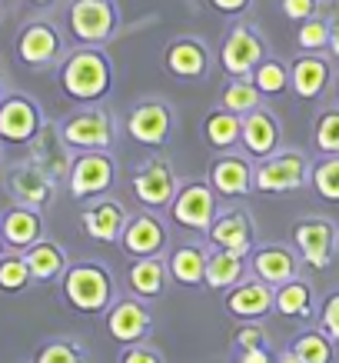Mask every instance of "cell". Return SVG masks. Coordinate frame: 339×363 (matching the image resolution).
Masks as SVG:
<instances>
[{
    "label": "cell",
    "mask_w": 339,
    "mask_h": 363,
    "mask_svg": "<svg viewBox=\"0 0 339 363\" xmlns=\"http://www.w3.org/2000/svg\"><path fill=\"white\" fill-rule=\"evenodd\" d=\"M60 137L74 150H110L113 137H117V127H113V117L107 111H84L74 113L64 123Z\"/></svg>",
    "instance_id": "cell-8"
},
{
    "label": "cell",
    "mask_w": 339,
    "mask_h": 363,
    "mask_svg": "<svg viewBox=\"0 0 339 363\" xmlns=\"http://www.w3.org/2000/svg\"><path fill=\"white\" fill-rule=\"evenodd\" d=\"M319 330L326 333L329 340L339 343V290L323 300V310H319Z\"/></svg>",
    "instance_id": "cell-39"
},
{
    "label": "cell",
    "mask_w": 339,
    "mask_h": 363,
    "mask_svg": "<svg viewBox=\"0 0 339 363\" xmlns=\"http://www.w3.org/2000/svg\"><path fill=\"white\" fill-rule=\"evenodd\" d=\"M30 280V267L27 257H4L0 260V290H23Z\"/></svg>",
    "instance_id": "cell-38"
},
{
    "label": "cell",
    "mask_w": 339,
    "mask_h": 363,
    "mask_svg": "<svg viewBox=\"0 0 339 363\" xmlns=\"http://www.w3.org/2000/svg\"><path fill=\"white\" fill-rule=\"evenodd\" d=\"M110 84H113V64L110 57L100 50V47H80L64 60L60 67V87H64L67 97L74 100H100L110 94Z\"/></svg>",
    "instance_id": "cell-1"
},
{
    "label": "cell",
    "mask_w": 339,
    "mask_h": 363,
    "mask_svg": "<svg viewBox=\"0 0 339 363\" xmlns=\"http://www.w3.org/2000/svg\"><path fill=\"white\" fill-rule=\"evenodd\" d=\"M329 33H333V17L326 13H313L309 21L296 23V47L303 54H326L329 50Z\"/></svg>",
    "instance_id": "cell-31"
},
{
    "label": "cell",
    "mask_w": 339,
    "mask_h": 363,
    "mask_svg": "<svg viewBox=\"0 0 339 363\" xmlns=\"http://www.w3.org/2000/svg\"><path fill=\"white\" fill-rule=\"evenodd\" d=\"M166 270L170 267L163 264V257H137V264L130 267V290L140 300H154L163 294L166 286Z\"/></svg>",
    "instance_id": "cell-24"
},
{
    "label": "cell",
    "mask_w": 339,
    "mask_h": 363,
    "mask_svg": "<svg viewBox=\"0 0 339 363\" xmlns=\"http://www.w3.org/2000/svg\"><path fill=\"white\" fill-rule=\"evenodd\" d=\"M67 23L80 44L100 47L120 27V7L117 0H74L67 11Z\"/></svg>",
    "instance_id": "cell-3"
},
{
    "label": "cell",
    "mask_w": 339,
    "mask_h": 363,
    "mask_svg": "<svg viewBox=\"0 0 339 363\" xmlns=\"http://www.w3.org/2000/svg\"><path fill=\"white\" fill-rule=\"evenodd\" d=\"M309 303H313V294H309V284H303V280H289V284L276 286V313H283V317H306Z\"/></svg>",
    "instance_id": "cell-34"
},
{
    "label": "cell",
    "mask_w": 339,
    "mask_h": 363,
    "mask_svg": "<svg viewBox=\"0 0 339 363\" xmlns=\"http://www.w3.org/2000/svg\"><path fill=\"white\" fill-rule=\"evenodd\" d=\"M293 243L299 247V253H303V260H306L309 267L323 270V267H329V260H333L336 230H333V223L323 220V217H316V220H299L293 230Z\"/></svg>",
    "instance_id": "cell-15"
},
{
    "label": "cell",
    "mask_w": 339,
    "mask_h": 363,
    "mask_svg": "<svg viewBox=\"0 0 339 363\" xmlns=\"http://www.w3.org/2000/svg\"><path fill=\"white\" fill-rule=\"evenodd\" d=\"M37 363H80V357H77V350L67 347V343H50V347L40 350Z\"/></svg>",
    "instance_id": "cell-41"
},
{
    "label": "cell",
    "mask_w": 339,
    "mask_h": 363,
    "mask_svg": "<svg viewBox=\"0 0 339 363\" xmlns=\"http://www.w3.org/2000/svg\"><path fill=\"white\" fill-rule=\"evenodd\" d=\"M27 267H30V277L37 280H54V277L64 274V253L57 243H47V240H37L33 247H27Z\"/></svg>",
    "instance_id": "cell-32"
},
{
    "label": "cell",
    "mask_w": 339,
    "mask_h": 363,
    "mask_svg": "<svg viewBox=\"0 0 339 363\" xmlns=\"http://www.w3.org/2000/svg\"><path fill=\"white\" fill-rule=\"evenodd\" d=\"M289 70H293L289 90H293L299 100H319L329 90V84L336 80V74H333V57L329 54H303V50H299V57L289 64Z\"/></svg>",
    "instance_id": "cell-12"
},
{
    "label": "cell",
    "mask_w": 339,
    "mask_h": 363,
    "mask_svg": "<svg viewBox=\"0 0 339 363\" xmlns=\"http://www.w3.org/2000/svg\"><path fill=\"white\" fill-rule=\"evenodd\" d=\"M30 4H37V7H50L54 0H30Z\"/></svg>",
    "instance_id": "cell-48"
},
{
    "label": "cell",
    "mask_w": 339,
    "mask_h": 363,
    "mask_svg": "<svg viewBox=\"0 0 339 363\" xmlns=\"http://www.w3.org/2000/svg\"><path fill=\"white\" fill-rule=\"evenodd\" d=\"M127 130L143 147L166 143V137L173 133V111H170V104H163V100H156V97L140 100L130 111V117H127Z\"/></svg>",
    "instance_id": "cell-9"
},
{
    "label": "cell",
    "mask_w": 339,
    "mask_h": 363,
    "mask_svg": "<svg viewBox=\"0 0 339 363\" xmlns=\"http://www.w3.org/2000/svg\"><path fill=\"white\" fill-rule=\"evenodd\" d=\"M276 363H303V357H299V353H293V350H289V353H283V357H280V360H276Z\"/></svg>",
    "instance_id": "cell-47"
},
{
    "label": "cell",
    "mask_w": 339,
    "mask_h": 363,
    "mask_svg": "<svg viewBox=\"0 0 339 363\" xmlns=\"http://www.w3.org/2000/svg\"><path fill=\"white\" fill-rule=\"evenodd\" d=\"M120 243L130 257H156L166 243V230L156 217L140 213V217L127 220V227H123V233H120Z\"/></svg>",
    "instance_id": "cell-19"
},
{
    "label": "cell",
    "mask_w": 339,
    "mask_h": 363,
    "mask_svg": "<svg viewBox=\"0 0 339 363\" xmlns=\"http://www.w3.org/2000/svg\"><path fill=\"white\" fill-rule=\"evenodd\" d=\"M0 233H4V243L11 247H33L40 240V217L27 207H17L0 220Z\"/></svg>",
    "instance_id": "cell-28"
},
{
    "label": "cell",
    "mask_w": 339,
    "mask_h": 363,
    "mask_svg": "<svg viewBox=\"0 0 339 363\" xmlns=\"http://www.w3.org/2000/svg\"><path fill=\"white\" fill-rule=\"evenodd\" d=\"M170 210H173V220L186 230H209V223L217 220V190L213 184L193 180L176 190Z\"/></svg>",
    "instance_id": "cell-7"
},
{
    "label": "cell",
    "mask_w": 339,
    "mask_h": 363,
    "mask_svg": "<svg viewBox=\"0 0 339 363\" xmlns=\"http://www.w3.org/2000/svg\"><path fill=\"white\" fill-rule=\"evenodd\" d=\"M226 313L240 320H260L270 310H276V290H270V284L263 280H243V284L230 286L226 294Z\"/></svg>",
    "instance_id": "cell-16"
},
{
    "label": "cell",
    "mask_w": 339,
    "mask_h": 363,
    "mask_svg": "<svg viewBox=\"0 0 339 363\" xmlns=\"http://www.w3.org/2000/svg\"><path fill=\"white\" fill-rule=\"evenodd\" d=\"M333 90H336V100H339V74H336V80H333Z\"/></svg>",
    "instance_id": "cell-49"
},
{
    "label": "cell",
    "mask_w": 339,
    "mask_h": 363,
    "mask_svg": "<svg viewBox=\"0 0 339 363\" xmlns=\"http://www.w3.org/2000/svg\"><path fill=\"white\" fill-rule=\"evenodd\" d=\"M270 57V47H266V37L253 21L246 17H236V23L226 27L223 40H219L217 60L219 67L226 70V77H250L256 64Z\"/></svg>",
    "instance_id": "cell-2"
},
{
    "label": "cell",
    "mask_w": 339,
    "mask_h": 363,
    "mask_svg": "<svg viewBox=\"0 0 339 363\" xmlns=\"http://www.w3.org/2000/svg\"><path fill=\"white\" fill-rule=\"evenodd\" d=\"M13 190H17V197L27 203V207H40V203H47V197H50V180H47L44 167H27V170H21V174L13 177Z\"/></svg>",
    "instance_id": "cell-33"
},
{
    "label": "cell",
    "mask_w": 339,
    "mask_h": 363,
    "mask_svg": "<svg viewBox=\"0 0 339 363\" xmlns=\"http://www.w3.org/2000/svg\"><path fill=\"white\" fill-rule=\"evenodd\" d=\"M326 4H339V0H326Z\"/></svg>",
    "instance_id": "cell-51"
},
{
    "label": "cell",
    "mask_w": 339,
    "mask_h": 363,
    "mask_svg": "<svg viewBox=\"0 0 339 363\" xmlns=\"http://www.w3.org/2000/svg\"><path fill=\"white\" fill-rule=\"evenodd\" d=\"M207 260L209 253L203 250V247H180V250H173V257L166 260V267H170V277H173L176 284L183 286H203L207 284Z\"/></svg>",
    "instance_id": "cell-25"
},
{
    "label": "cell",
    "mask_w": 339,
    "mask_h": 363,
    "mask_svg": "<svg viewBox=\"0 0 339 363\" xmlns=\"http://www.w3.org/2000/svg\"><path fill=\"white\" fill-rule=\"evenodd\" d=\"M60 33H57L54 23H44V21H33L27 23L17 37V57H21L27 67H47L54 64L60 57Z\"/></svg>",
    "instance_id": "cell-14"
},
{
    "label": "cell",
    "mask_w": 339,
    "mask_h": 363,
    "mask_svg": "<svg viewBox=\"0 0 339 363\" xmlns=\"http://www.w3.org/2000/svg\"><path fill=\"white\" fill-rule=\"evenodd\" d=\"M326 54L339 64V17H333V33H329V50Z\"/></svg>",
    "instance_id": "cell-46"
},
{
    "label": "cell",
    "mask_w": 339,
    "mask_h": 363,
    "mask_svg": "<svg viewBox=\"0 0 339 363\" xmlns=\"http://www.w3.org/2000/svg\"><path fill=\"white\" fill-rule=\"evenodd\" d=\"M133 194L140 200L143 207H170L176 197V180H173V170L166 164L163 157L156 160H146V164L133 174Z\"/></svg>",
    "instance_id": "cell-11"
},
{
    "label": "cell",
    "mask_w": 339,
    "mask_h": 363,
    "mask_svg": "<svg viewBox=\"0 0 339 363\" xmlns=\"http://www.w3.org/2000/svg\"><path fill=\"white\" fill-rule=\"evenodd\" d=\"M246 277V260L233 250H213L207 260V286L209 290H230V286L243 284Z\"/></svg>",
    "instance_id": "cell-26"
},
{
    "label": "cell",
    "mask_w": 339,
    "mask_h": 363,
    "mask_svg": "<svg viewBox=\"0 0 339 363\" xmlns=\"http://www.w3.org/2000/svg\"><path fill=\"white\" fill-rule=\"evenodd\" d=\"M40 133V111L27 97H7L0 104V137L13 143H27Z\"/></svg>",
    "instance_id": "cell-17"
},
{
    "label": "cell",
    "mask_w": 339,
    "mask_h": 363,
    "mask_svg": "<svg viewBox=\"0 0 339 363\" xmlns=\"http://www.w3.org/2000/svg\"><path fill=\"white\" fill-rule=\"evenodd\" d=\"M240 363H270V353L263 350V347H246L240 353Z\"/></svg>",
    "instance_id": "cell-45"
},
{
    "label": "cell",
    "mask_w": 339,
    "mask_h": 363,
    "mask_svg": "<svg viewBox=\"0 0 339 363\" xmlns=\"http://www.w3.org/2000/svg\"><path fill=\"white\" fill-rule=\"evenodd\" d=\"M313 187L323 200L339 203V157H326L323 164H316L313 170Z\"/></svg>",
    "instance_id": "cell-37"
},
{
    "label": "cell",
    "mask_w": 339,
    "mask_h": 363,
    "mask_svg": "<svg viewBox=\"0 0 339 363\" xmlns=\"http://www.w3.org/2000/svg\"><path fill=\"white\" fill-rule=\"evenodd\" d=\"M316 150L326 157H339V107H326L313 123Z\"/></svg>",
    "instance_id": "cell-35"
},
{
    "label": "cell",
    "mask_w": 339,
    "mask_h": 363,
    "mask_svg": "<svg viewBox=\"0 0 339 363\" xmlns=\"http://www.w3.org/2000/svg\"><path fill=\"white\" fill-rule=\"evenodd\" d=\"M236 343H240V350H246V347H263V330L260 327H243Z\"/></svg>",
    "instance_id": "cell-44"
},
{
    "label": "cell",
    "mask_w": 339,
    "mask_h": 363,
    "mask_svg": "<svg viewBox=\"0 0 339 363\" xmlns=\"http://www.w3.org/2000/svg\"><path fill=\"white\" fill-rule=\"evenodd\" d=\"M123 227H127V213H123V207L113 203V200H100V203H93V207L84 213V230H87V237H93V240H100V243L120 240Z\"/></svg>",
    "instance_id": "cell-23"
},
{
    "label": "cell",
    "mask_w": 339,
    "mask_h": 363,
    "mask_svg": "<svg viewBox=\"0 0 339 363\" xmlns=\"http://www.w3.org/2000/svg\"><path fill=\"white\" fill-rule=\"evenodd\" d=\"M107 330L120 343H140L150 333V310L143 307L140 300H123L117 307H110Z\"/></svg>",
    "instance_id": "cell-20"
},
{
    "label": "cell",
    "mask_w": 339,
    "mask_h": 363,
    "mask_svg": "<svg viewBox=\"0 0 339 363\" xmlns=\"http://www.w3.org/2000/svg\"><path fill=\"white\" fill-rule=\"evenodd\" d=\"M123 363H160V353L156 350H146V347H133L123 353Z\"/></svg>",
    "instance_id": "cell-43"
},
{
    "label": "cell",
    "mask_w": 339,
    "mask_h": 363,
    "mask_svg": "<svg viewBox=\"0 0 339 363\" xmlns=\"http://www.w3.org/2000/svg\"><path fill=\"white\" fill-rule=\"evenodd\" d=\"M240 143L250 157H260V160L273 157L280 150V121H276V113L270 107H256L253 113H246Z\"/></svg>",
    "instance_id": "cell-13"
},
{
    "label": "cell",
    "mask_w": 339,
    "mask_h": 363,
    "mask_svg": "<svg viewBox=\"0 0 339 363\" xmlns=\"http://www.w3.org/2000/svg\"><path fill=\"white\" fill-rule=\"evenodd\" d=\"M306 157L296 150H276L273 157H266L256 167V190L260 194H286V190H299L306 184Z\"/></svg>",
    "instance_id": "cell-6"
},
{
    "label": "cell",
    "mask_w": 339,
    "mask_h": 363,
    "mask_svg": "<svg viewBox=\"0 0 339 363\" xmlns=\"http://www.w3.org/2000/svg\"><path fill=\"white\" fill-rule=\"evenodd\" d=\"M203 133H207V143L217 147V150H230L233 143H240V133H243V117L240 113H230L217 107V111L207 117L203 123Z\"/></svg>",
    "instance_id": "cell-29"
},
{
    "label": "cell",
    "mask_w": 339,
    "mask_h": 363,
    "mask_svg": "<svg viewBox=\"0 0 339 363\" xmlns=\"http://www.w3.org/2000/svg\"><path fill=\"white\" fill-rule=\"evenodd\" d=\"M293 353H299L303 363H333V340L323 330L303 333V337H296Z\"/></svg>",
    "instance_id": "cell-36"
},
{
    "label": "cell",
    "mask_w": 339,
    "mask_h": 363,
    "mask_svg": "<svg viewBox=\"0 0 339 363\" xmlns=\"http://www.w3.org/2000/svg\"><path fill=\"white\" fill-rule=\"evenodd\" d=\"M209 7L219 13H230V17H243L253 7V0H209Z\"/></svg>",
    "instance_id": "cell-42"
},
{
    "label": "cell",
    "mask_w": 339,
    "mask_h": 363,
    "mask_svg": "<svg viewBox=\"0 0 339 363\" xmlns=\"http://www.w3.org/2000/svg\"><path fill=\"white\" fill-rule=\"evenodd\" d=\"M209 64H213V50L203 37H173L170 44L163 47V67L166 74L183 84H197L209 74Z\"/></svg>",
    "instance_id": "cell-4"
},
{
    "label": "cell",
    "mask_w": 339,
    "mask_h": 363,
    "mask_svg": "<svg viewBox=\"0 0 339 363\" xmlns=\"http://www.w3.org/2000/svg\"><path fill=\"white\" fill-rule=\"evenodd\" d=\"M256 170H253L243 157H219L213 170H209V184L217 190L219 197H243L250 194L256 184Z\"/></svg>",
    "instance_id": "cell-21"
},
{
    "label": "cell",
    "mask_w": 339,
    "mask_h": 363,
    "mask_svg": "<svg viewBox=\"0 0 339 363\" xmlns=\"http://www.w3.org/2000/svg\"><path fill=\"white\" fill-rule=\"evenodd\" d=\"M250 267H253V274H256V280H263V284H270V286L289 284V280H296V270H299L293 250H286V247H263V250L253 253Z\"/></svg>",
    "instance_id": "cell-22"
},
{
    "label": "cell",
    "mask_w": 339,
    "mask_h": 363,
    "mask_svg": "<svg viewBox=\"0 0 339 363\" xmlns=\"http://www.w3.org/2000/svg\"><path fill=\"white\" fill-rule=\"evenodd\" d=\"M219 107L246 117V113H253L256 107H263V94H260V87L253 84V77H230L223 84V90H219Z\"/></svg>",
    "instance_id": "cell-27"
},
{
    "label": "cell",
    "mask_w": 339,
    "mask_h": 363,
    "mask_svg": "<svg viewBox=\"0 0 339 363\" xmlns=\"http://www.w3.org/2000/svg\"><path fill=\"white\" fill-rule=\"evenodd\" d=\"M250 77H253V84L260 87L263 97H280V94H286L289 84H293V70H289V64L280 60V57H266V60L256 64V70H253Z\"/></svg>",
    "instance_id": "cell-30"
},
{
    "label": "cell",
    "mask_w": 339,
    "mask_h": 363,
    "mask_svg": "<svg viewBox=\"0 0 339 363\" xmlns=\"http://www.w3.org/2000/svg\"><path fill=\"white\" fill-rule=\"evenodd\" d=\"M64 294L80 313H100L110 307L113 286H110L107 270H100L93 264H80L64 277Z\"/></svg>",
    "instance_id": "cell-5"
},
{
    "label": "cell",
    "mask_w": 339,
    "mask_h": 363,
    "mask_svg": "<svg viewBox=\"0 0 339 363\" xmlns=\"http://www.w3.org/2000/svg\"><path fill=\"white\" fill-rule=\"evenodd\" d=\"M117 167L107 157V150H84L70 167V194L74 197H97L113 187Z\"/></svg>",
    "instance_id": "cell-10"
},
{
    "label": "cell",
    "mask_w": 339,
    "mask_h": 363,
    "mask_svg": "<svg viewBox=\"0 0 339 363\" xmlns=\"http://www.w3.org/2000/svg\"><path fill=\"white\" fill-rule=\"evenodd\" d=\"M319 4H323V0H280V11H283L286 21L303 23V21H309L313 13H319Z\"/></svg>",
    "instance_id": "cell-40"
},
{
    "label": "cell",
    "mask_w": 339,
    "mask_h": 363,
    "mask_svg": "<svg viewBox=\"0 0 339 363\" xmlns=\"http://www.w3.org/2000/svg\"><path fill=\"white\" fill-rule=\"evenodd\" d=\"M209 243L219 247V250H233L246 257L253 250V223L246 213L240 210H226V213H219L217 220L209 223Z\"/></svg>",
    "instance_id": "cell-18"
},
{
    "label": "cell",
    "mask_w": 339,
    "mask_h": 363,
    "mask_svg": "<svg viewBox=\"0 0 339 363\" xmlns=\"http://www.w3.org/2000/svg\"><path fill=\"white\" fill-rule=\"evenodd\" d=\"M0 247H4V233H0Z\"/></svg>",
    "instance_id": "cell-50"
}]
</instances>
